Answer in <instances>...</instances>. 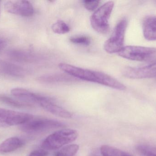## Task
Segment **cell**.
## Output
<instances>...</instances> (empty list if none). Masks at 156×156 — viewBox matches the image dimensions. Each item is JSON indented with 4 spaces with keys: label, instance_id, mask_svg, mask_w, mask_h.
<instances>
[{
    "label": "cell",
    "instance_id": "1",
    "mask_svg": "<svg viewBox=\"0 0 156 156\" xmlns=\"http://www.w3.org/2000/svg\"><path fill=\"white\" fill-rule=\"evenodd\" d=\"M58 67L70 76L82 80L99 83L119 90L123 91L126 89L123 84L103 72L82 68L65 63H60Z\"/></svg>",
    "mask_w": 156,
    "mask_h": 156
},
{
    "label": "cell",
    "instance_id": "2",
    "mask_svg": "<svg viewBox=\"0 0 156 156\" xmlns=\"http://www.w3.org/2000/svg\"><path fill=\"white\" fill-rule=\"evenodd\" d=\"M114 3L108 1L94 11L90 17L92 27L96 32L107 34L110 31L109 20L113 9Z\"/></svg>",
    "mask_w": 156,
    "mask_h": 156
},
{
    "label": "cell",
    "instance_id": "3",
    "mask_svg": "<svg viewBox=\"0 0 156 156\" xmlns=\"http://www.w3.org/2000/svg\"><path fill=\"white\" fill-rule=\"evenodd\" d=\"M78 136L77 132L73 129L59 130L48 136L42 143V147L46 150L58 149L75 141Z\"/></svg>",
    "mask_w": 156,
    "mask_h": 156
},
{
    "label": "cell",
    "instance_id": "4",
    "mask_svg": "<svg viewBox=\"0 0 156 156\" xmlns=\"http://www.w3.org/2000/svg\"><path fill=\"white\" fill-rule=\"evenodd\" d=\"M118 54L120 56L130 60L151 61L156 59V48L126 46L123 47Z\"/></svg>",
    "mask_w": 156,
    "mask_h": 156
},
{
    "label": "cell",
    "instance_id": "5",
    "mask_svg": "<svg viewBox=\"0 0 156 156\" xmlns=\"http://www.w3.org/2000/svg\"><path fill=\"white\" fill-rule=\"evenodd\" d=\"M127 21L126 18L121 19L115 26L111 37L104 45L105 50L109 54L118 53L123 47Z\"/></svg>",
    "mask_w": 156,
    "mask_h": 156
},
{
    "label": "cell",
    "instance_id": "6",
    "mask_svg": "<svg viewBox=\"0 0 156 156\" xmlns=\"http://www.w3.org/2000/svg\"><path fill=\"white\" fill-rule=\"evenodd\" d=\"M65 125L58 121L45 118H33L29 122L22 125L20 128L23 132L35 133L48 129H56L64 127Z\"/></svg>",
    "mask_w": 156,
    "mask_h": 156
},
{
    "label": "cell",
    "instance_id": "7",
    "mask_svg": "<svg viewBox=\"0 0 156 156\" xmlns=\"http://www.w3.org/2000/svg\"><path fill=\"white\" fill-rule=\"evenodd\" d=\"M34 118L32 114L0 108V122L9 126L23 125Z\"/></svg>",
    "mask_w": 156,
    "mask_h": 156
},
{
    "label": "cell",
    "instance_id": "8",
    "mask_svg": "<svg viewBox=\"0 0 156 156\" xmlns=\"http://www.w3.org/2000/svg\"><path fill=\"white\" fill-rule=\"evenodd\" d=\"M124 77L131 79L149 78L156 77V61L143 67H126L122 70Z\"/></svg>",
    "mask_w": 156,
    "mask_h": 156
},
{
    "label": "cell",
    "instance_id": "9",
    "mask_svg": "<svg viewBox=\"0 0 156 156\" xmlns=\"http://www.w3.org/2000/svg\"><path fill=\"white\" fill-rule=\"evenodd\" d=\"M4 7L8 13L21 16H32L34 13L33 5L27 1H8Z\"/></svg>",
    "mask_w": 156,
    "mask_h": 156
},
{
    "label": "cell",
    "instance_id": "10",
    "mask_svg": "<svg viewBox=\"0 0 156 156\" xmlns=\"http://www.w3.org/2000/svg\"><path fill=\"white\" fill-rule=\"evenodd\" d=\"M27 71L20 66L0 59V74L13 78H23Z\"/></svg>",
    "mask_w": 156,
    "mask_h": 156
},
{
    "label": "cell",
    "instance_id": "11",
    "mask_svg": "<svg viewBox=\"0 0 156 156\" xmlns=\"http://www.w3.org/2000/svg\"><path fill=\"white\" fill-rule=\"evenodd\" d=\"M39 104L46 111L58 117L67 119L71 118L73 115L69 111L55 104L51 99L44 96L42 98Z\"/></svg>",
    "mask_w": 156,
    "mask_h": 156
},
{
    "label": "cell",
    "instance_id": "12",
    "mask_svg": "<svg viewBox=\"0 0 156 156\" xmlns=\"http://www.w3.org/2000/svg\"><path fill=\"white\" fill-rule=\"evenodd\" d=\"M13 96L19 99L20 101L31 105L32 104H39L43 96L36 94L25 89L15 88L11 90Z\"/></svg>",
    "mask_w": 156,
    "mask_h": 156
},
{
    "label": "cell",
    "instance_id": "13",
    "mask_svg": "<svg viewBox=\"0 0 156 156\" xmlns=\"http://www.w3.org/2000/svg\"><path fill=\"white\" fill-rule=\"evenodd\" d=\"M143 34L146 39L149 41L156 40V16H147L143 20Z\"/></svg>",
    "mask_w": 156,
    "mask_h": 156
},
{
    "label": "cell",
    "instance_id": "14",
    "mask_svg": "<svg viewBox=\"0 0 156 156\" xmlns=\"http://www.w3.org/2000/svg\"><path fill=\"white\" fill-rule=\"evenodd\" d=\"M6 55L13 61L21 63L32 62L36 59L34 54L21 49H10L6 52Z\"/></svg>",
    "mask_w": 156,
    "mask_h": 156
},
{
    "label": "cell",
    "instance_id": "15",
    "mask_svg": "<svg viewBox=\"0 0 156 156\" xmlns=\"http://www.w3.org/2000/svg\"><path fill=\"white\" fill-rule=\"evenodd\" d=\"M24 143L17 137H10L0 144V153L2 154L11 153L22 147Z\"/></svg>",
    "mask_w": 156,
    "mask_h": 156
},
{
    "label": "cell",
    "instance_id": "16",
    "mask_svg": "<svg viewBox=\"0 0 156 156\" xmlns=\"http://www.w3.org/2000/svg\"><path fill=\"white\" fill-rule=\"evenodd\" d=\"M103 156H132L118 148L108 145H103L101 148Z\"/></svg>",
    "mask_w": 156,
    "mask_h": 156
},
{
    "label": "cell",
    "instance_id": "17",
    "mask_svg": "<svg viewBox=\"0 0 156 156\" xmlns=\"http://www.w3.org/2000/svg\"><path fill=\"white\" fill-rule=\"evenodd\" d=\"M0 103L6 104L8 106L16 107V108H23V107L31 106L27 103H25L22 101H19L17 100L2 94H0Z\"/></svg>",
    "mask_w": 156,
    "mask_h": 156
},
{
    "label": "cell",
    "instance_id": "18",
    "mask_svg": "<svg viewBox=\"0 0 156 156\" xmlns=\"http://www.w3.org/2000/svg\"><path fill=\"white\" fill-rule=\"evenodd\" d=\"M72 78L67 76L61 74H51L46 75L38 78L39 81L44 82H54L69 81Z\"/></svg>",
    "mask_w": 156,
    "mask_h": 156
},
{
    "label": "cell",
    "instance_id": "19",
    "mask_svg": "<svg viewBox=\"0 0 156 156\" xmlns=\"http://www.w3.org/2000/svg\"><path fill=\"white\" fill-rule=\"evenodd\" d=\"M79 149V146L78 145H69L58 151L55 156H75Z\"/></svg>",
    "mask_w": 156,
    "mask_h": 156
},
{
    "label": "cell",
    "instance_id": "20",
    "mask_svg": "<svg viewBox=\"0 0 156 156\" xmlns=\"http://www.w3.org/2000/svg\"><path fill=\"white\" fill-rule=\"evenodd\" d=\"M52 29L55 34H65L70 31V28L69 26L62 20H58L52 26Z\"/></svg>",
    "mask_w": 156,
    "mask_h": 156
},
{
    "label": "cell",
    "instance_id": "21",
    "mask_svg": "<svg viewBox=\"0 0 156 156\" xmlns=\"http://www.w3.org/2000/svg\"><path fill=\"white\" fill-rule=\"evenodd\" d=\"M136 151L144 156H156V147L146 145H140L136 147Z\"/></svg>",
    "mask_w": 156,
    "mask_h": 156
},
{
    "label": "cell",
    "instance_id": "22",
    "mask_svg": "<svg viewBox=\"0 0 156 156\" xmlns=\"http://www.w3.org/2000/svg\"><path fill=\"white\" fill-rule=\"evenodd\" d=\"M70 41L74 44L83 45H89L90 43V38L85 36L73 37L70 38Z\"/></svg>",
    "mask_w": 156,
    "mask_h": 156
},
{
    "label": "cell",
    "instance_id": "23",
    "mask_svg": "<svg viewBox=\"0 0 156 156\" xmlns=\"http://www.w3.org/2000/svg\"><path fill=\"white\" fill-rule=\"evenodd\" d=\"M99 1H84L83 5L87 10L93 11L96 9L99 4Z\"/></svg>",
    "mask_w": 156,
    "mask_h": 156
},
{
    "label": "cell",
    "instance_id": "24",
    "mask_svg": "<svg viewBox=\"0 0 156 156\" xmlns=\"http://www.w3.org/2000/svg\"><path fill=\"white\" fill-rule=\"evenodd\" d=\"M48 152L44 149L35 150L33 151L29 154V156H47Z\"/></svg>",
    "mask_w": 156,
    "mask_h": 156
},
{
    "label": "cell",
    "instance_id": "25",
    "mask_svg": "<svg viewBox=\"0 0 156 156\" xmlns=\"http://www.w3.org/2000/svg\"><path fill=\"white\" fill-rule=\"evenodd\" d=\"M6 45V42L3 39H0V50L4 48Z\"/></svg>",
    "mask_w": 156,
    "mask_h": 156
},
{
    "label": "cell",
    "instance_id": "26",
    "mask_svg": "<svg viewBox=\"0 0 156 156\" xmlns=\"http://www.w3.org/2000/svg\"><path fill=\"white\" fill-rule=\"evenodd\" d=\"M6 125H5L4 124L0 122V127H4V126H6Z\"/></svg>",
    "mask_w": 156,
    "mask_h": 156
},
{
    "label": "cell",
    "instance_id": "27",
    "mask_svg": "<svg viewBox=\"0 0 156 156\" xmlns=\"http://www.w3.org/2000/svg\"><path fill=\"white\" fill-rule=\"evenodd\" d=\"M0 10H1V2H0Z\"/></svg>",
    "mask_w": 156,
    "mask_h": 156
}]
</instances>
